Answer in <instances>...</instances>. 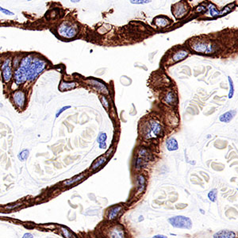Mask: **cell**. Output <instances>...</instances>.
<instances>
[{
  "label": "cell",
  "instance_id": "obj_24",
  "mask_svg": "<svg viewBox=\"0 0 238 238\" xmlns=\"http://www.w3.org/2000/svg\"><path fill=\"white\" fill-rule=\"evenodd\" d=\"M84 176H85V175L82 174V175H79V176H76V177L73 178V179H70V180H66L65 182H63V184L65 185V186H68V187H69V186H71V185L74 184L75 182H79L82 179H84Z\"/></svg>",
  "mask_w": 238,
  "mask_h": 238
},
{
  "label": "cell",
  "instance_id": "obj_9",
  "mask_svg": "<svg viewBox=\"0 0 238 238\" xmlns=\"http://www.w3.org/2000/svg\"><path fill=\"white\" fill-rule=\"evenodd\" d=\"M137 157L141 159L145 164H148V163L151 161L154 157H153L152 152L149 149L145 147H141L137 150Z\"/></svg>",
  "mask_w": 238,
  "mask_h": 238
},
{
  "label": "cell",
  "instance_id": "obj_23",
  "mask_svg": "<svg viewBox=\"0 0 238 238\" xmlns=\"http://www.w3.org/2000/svg\"><path fill=\"white\" fill-rule=\"evenodd\" d=\"M106 161H107V157H104V156H102V157L98 158V159L94 161V164H93L92 166H91V169L92 170L98 169L99 167H101L102 165L103 164H105Z\"/></svg>",
  "mask_w": 238,
  "mask_h": 238
},
{
  "label": "cell",
  "instance_id": "obj_34",
  "mask_svg": "<svg viewBox=\"0 0 238 238\" xmlns=\"http://www.w3.org/2000/svg\"><path fill=\"white\" fill-rule=\"evenodd\" d=\"M22 238H33V235L30 233H25Z\"/></svg>",
  "mask_w": 238,
  "mask_h": 238
},
{
  "label": "cell",
  "instance_id": "obj_8",
  "mask_svg": "<svg viewBox=\"0 0 238 238\" xmlns=\"http://www.w3.org/2000/svg\"><path fill=\"white\" fill-rule=\"evenodd\" d=\"M12 99L14 103L15 104L16 106L20 108L23 109L25 105V101H26V98H25V92L22 91H16L12 95Z\"/></svg>",
  "mask_w": 238,
  "mask_h": 238
},
{
  "label": "cell",
  "instance_id": "obj_12",
  "mask_svg": "<svg viewBox=\"0 0 238 238\" xmlns=\"http://www.w3.org/2000/svg\"><path fill=\"white\" fill-rule=\"evenodd\" d=\"M187 7L186 4L183 3H178L174 6V9H172V12L176 18H181L185 15L187 13Z\"/></svg>",
  "mask_w": 238,
  "mask_h": 238
},
{
  "label": "cell",
  "instance_id": "obj_10",
  "mask_svg": "<svg viewBox=\"0 0 238 238\" xmlns=\"http://www.w3.org/2000/svg\"><path fill=\"white\" fill-rule=\"evenodd\" d=\"M122 209H123V207L121 205H116L110 207L107 211V218L109 221H113L117 219L119 214L122 213Z\"/></svg>",
  "mask_w": 238,
  "mask_h": 238
},
{
  "label": "cell",
  "instance_id": "obj_3",
  "mask_svg": "<svg viewBox=\"0 0 238 238\" xmlns=\"http://www.w3.org/2000/svg\"><path fill=\"white\" fill-rule=\"evenodd\" d=\"M168 222L171 226L178 229H190L192 228L193 222L190 218L186 216L177 215L168 218Z\"/></svg>",
  "mask_w": 238,
  "mask_h": 238
},
{
  "label": "cell",
  "instance_id": "obj_32",
  "mask_svg": "<svg viewBox=\"0 0 238 238\" xmlns=\"http://www.w3.org/2000/svg\"><path fill=\"white\" fill-rule=\"evenodd\" d=\"M133 4H145V3H150L151 1H147V0H136V1H130Z\"/></svg>",
  "mask_w": 238,
  "mask_h": 238
},
{
  "label": "cell",
  "instance_id": "obj_16",
  "mask_svg": "<svg viewBox=\"0 0 238 238\" xmlns=\"http://www.w3.org/2000/svg\"><path fill=\"white\" fill-rule=\"evenodd\" d=\"M188 50L186 49H180V50L176 51L175 53H174L172 56V61L173 63H175V62H178V61H182L183 59L186 58L187 56H188Z\"/></svg>",
  "mask_w": 238,
  "mask_h": 238
},
{
  "label": "cell",
  "instance_id": "obj_17",
  "mask_svg": "<svg viewBox=\"0 0 238 238\" xmlns=\"http://www.w3.org/2000/svg\"><path fill=\"white\" fill-rule=\"evenodd\" d=\"M236 233L231 230H220L213 235V238H236Z\"/></svg>",
  "mask_w": 238,
  "mask_h": 238
},
{
  "label": "cell",
  "instance_id": "obj_19",
  "mask_svg": "<svg viewBox=\"0 0 238 238\" xmlns=\"http://www.w3.org/2000/svg\"><path fill=\"white\" fill-rule=\"evenodd\" d=\"M166 147L167 149L170 152L172 151H176L179 149V144H178L177 141L174 137H170L166 141Z\"/></svg>",
  "mask_w": 238,
  "mask_h": 238
},
{
  "label": "cell",
  "instance_id": "obj_26",
  "mask_svg": "<svg viewBox=\"0 0 238 238\" xmlns=\"http://www.w3.org/2000/svg\"><path fill=\"white\" fill-rule=\"evenodd\" d=\"M217 195H218V190L216 189H212L211 190H210V192L208 193V198L210 202L212 203H215L217 201Z\"/></svg>",
  "mask_w": 238,
  "mask_h": 238
},
{
  "label": "cell",
  "instance_id": "obj_37",
  "mask_svg": "<svg viewBox=\"0 0 238 238\" xmlns=\"http://www.w3.org/2000/svg\"><path fill=\"white\" fill-rule=\"evenodd\" d=\"M199 210H200V212L203 213V214H205V212H204V210H203V209H199Z\"/></svg>",
  "mask_w": 238,
  "mask_h": 238
},
{
  "label": "cell",
  "instance_id": "obj_2",
  "mask_svg": "<svg viewBox=\"0 0 238 238\" xmlns=\"http://www.w3.org/2000/svg\"><path fill=\"white\" fill-rule=\"evenodd\" d=\"M47 63L45 61L39 58H34L28 68L24 69L27 74V80L33 81L45 69ZM22 68V67H21Z\"/></svg>",
  "mask_w": 238,
  "mask_h": 238
},
{
  "label": "cell",
  "instance_id": "obj_38",
  "mask_svg": "<svg viewBox=\"0 0 238 238\" xmlns=\"http://www.w3.org/2000/svg\"><path fill=\"white\" fill-rule=\"evenodd\" d=\"M237 191H238V189H237Z\"/></svg>",
  "mask_w": 238,
  "mask_h": 238
},
{
  "label": "cell",
  "instance_id": "obj_13",
  "mask_svg": "<svg viewBox=\"0 0 238 238\" xmlns=\"http://www.w3.org/2000/svg\"><path fill=\"white\" fill-rule=\"evenodd\" d=\"M14 79L17 84H22L27 80V74L23 68L19 67L14 72Z\"/></svg>",
  "mask_w": 238,
  "mask_h": 238
},
{
  "label": "cell",
  "instance_id": "obj_5",
  "mask_svg": "<svg viewBox=\"0 0 238 238\" xmlns=\"http://www.w3.org/2000/svg\"><path fill=\"white\" fill-rule=\"evenodd\" d=\"M190 48H192V50L199 53L210 54L214 53L215 51V46L213 44L203 41H197L193 42Z\"/></svg>",
  "mask_w": 238,
  "mask_h": 238
},
{
  "label": "cell",
  "instance_id": "obj_27",
  "mask_svg": "<svg viewBox=\"0 0 238 238\" xmlns=\"http://www.w3.org/2000/svg\"><path fill=\"white\" fill-rule=\"evenodd\" d=\"M228 81L229 84V99H232L234 94V84H233V79H231L230 76H228Z\"/></svg>",
  "mask_w": 238,
  "mask_h": 238
},
{
  "label": "cell",
  "instance_id": "obj_15",
  "mask_svg": "<svg viewBox=\"0 0 238 238\" xmlns=\"http://www.w3.org/2000/svg\"><path fill=\"white\" fill-rule=\"evenodd\" d=\"M163 102L168 106H175L177 102V97L174 91H168L163 98Z\"/></svg>",
  "mask_w": 238,
  "mask_h": 238
},
{
  "label": "cell",
  "instance_id": "obj_35",
  "mask_svg": "<svg viewBox=\"0 0 238 238\" xmlns=\"http://www.w3.org/2000/svg\"><path fill=\"white\" fill-rule=\"evenodd\" d=\"M99 147L101 149H104L107 148V143L104 142V143H101V144H99Z\"/></svg>",
  "mask_w": 238,
  "mask_h": 238
},
{
  "label": "cell",
  "instance_id": "obj_31",
  "mask_svg": "<svg viewBox=\"0 0 238 238\" xmlns=\"http://www.w3.org/2000/svg\"><path fill=\"white\" fill-rule=\"evenodd\" d=\"M69 108H71L70 106H66V107H62V108H61V109L59 110L58 111H57V113H56V118H58V117L60 116V115H61V114H62L63 111H65L66 110L69 109Z\"/></svg>",
  "mask_w": 238,
  "mask_h": 238
},
{
  "label": "cell",
  "instance_id": "obj_14",
  "mask_svg": "<svg viewBox=\"0 0 238 238\" xmlns=\"http://www.w3.org/2000/svg\"><path fill=\"white\" fill-rule=\"evenodd\" d=\"M147 180L143 174H140L137 176V190L138 194H141L146 189Z\"/></svg>",
  "mask_w": 238,
  "mask_h": 238
},
{
  "label": "cell",
  "instance_id": "obj_18",
  "mask_svg": "<svg viewBox=\"0 0 238 238\" xmlns=\"http://www.w3.org/2000/svg\"><path fill=\"white\" fill-rule=\"evenodd\" d=\"M237 114L236 110H229V111L226 112L225 114H221L219 118V120H220L221 122H225V123H229L230 122L231 120L234 118V116Z\"/></svg>",
  "mask_w": 238,
  "mask_h": 238
},
{
  "label": "cell",
  "instance_id": "obj_36",
  "mask_svg": "<svg viewBox=\"0 0 238 238\" xmlns=\"http://www.w3.org/2000/svg\"><path fill=\"white\" fill-rule=\"evenodd\" d=\"M152 238H168V237L164 235H162V234H157V235L153 236Z\"/></svg>",
  "mask_w": 238,
  "mask_h": 238
},
{
  "label": "cell",
  "instance_id": "obj_6",
  "mask_svg": "<svg viewBox=\"0 0 238 238\" xmlns=\"http://www.w3.org/2000/svg\"><path fill=\"white\" fill-rule=\"evenodd\" d=\"M105 238H125V233L124 228L121 225L114 224L108 226L105 229L104 233Z\"/></svg>",
  "mask_w": 238,
  "mask_h": 238
},
{
  "label": "cell",
  "instance_id": "obj_29",
  "mask_svg": "<svg viewBox=\"0 0 238 238\" xmlns=\"http://www.w3.org/2000/svg\"><path fill=\"white\" fill-rule=\"evenodd\" d=\"M100 100H101V102L102 103V105H103V107L106 108L107 110H108L110 108V103L109 102H108V100H107V99L106 98V96H104V95H102L101 97H100Z\"/></svg>",
  "mask_w": 238,
  "mask_h": 238
},
{
  "label": "cell",
  "instance_id": "obj_11",
  "mask_svg": "<svg viewBox=\"0 0 238 238\" xmlns=\"http://www.w3.org/2000/svg\"><path fill=\"white\" fill-rule=\"evenodd\" d=\"M88 82L91 86L94 87V88L99 92H102V93H104V94H109L108 87L103 83H102V82H100L99 80H97V79H88Z\"/></svg>",
  "mask_w": 238,
  "mask_h": 238
},
{
  "label": "cell",
  "instance_id": "obj_20",
  "mask_svg": "<svg viewBox=\"0 0 238 238\" xmlns=\"http://www.w3.org/2000/svg\"><path fill=\"white\" fill-rule=\"evenodd\" d=\"M170 24V20L168 18H164V17H157L155 19V25H157L158 28H164Z\"/></svg>",
  "mask_w": 238,
  "mask_h": 238
},
{
  "label": "cell",
  "instance_id": "obj_4",
  "mask_svg": "<svg viewBox=\"0 0 238 238\" xmlns=\"http://www.w3.org/2000/svg\"><path fill=\"white\" fill-rule=\"evenodd\" d=\"M58 34L66 39H71L75 38L78 33V28L76 25L70 22L62 23L57 30Z\"/></svg>",
  "mask_w": 238,
  "mask_h": 238
},
{
  "label": "cell",
  "instance_id": "obj_22",
  "mask_svg": "<svg viewBox=\"0 0 238 238\" xmlns=\"http://www.w3.org/2000/svg\"><path fill=\"white\" fill-rule=\"evenodd\" d=\"M226 12H228V11H221V12H219L218 10H217V9L215 8V6L213 5V4H210L208 7V14H210V17H216V16H219V15H222L224 14Z\"/></svg>",
  "mask_w": 238,
  "mask_h": 238
},
{
  "label": "cell",
  "instance_id": "obj_30",
  "mask_svg": "<svg viewBox=\"0 0 238 238\" xmlns=\"http://www.w3.org/2000/svg\"><path fill=\"white\" fill-rule=\"evenodd\" d=\"M61 232L63 233V237L65 238H72V234L71 233L69 232V230H68V229L64 228V227H61Z\"/></svg>",
  "mask_w": 238,
  "mask_h": 238
},
{
  "label": "cell",
  "instance_id": "obj_7",
  "mask_svg": "<svg viewBox=\"0 0 238 238\" xmlns=\"http://www.w3.org/2000/svg\"><path fill=\"white\" fill-rule=\"evenodd\" d=\"M1 71H2V77H3V81L5 83H9L11 80L13 76L11 59L10 57L4 60V61L2 63Z\"/></svg>",
  "mask_w": 238,
  "mask_h": 238
},
{
  "label": "cell",
  "instance_id": "obj_21",
  "mask_svg": "<svg viewBox=\"0 0 238 238\" xmlns=\"http://www.w3.org/2000/svg\"><path fill=\"white\" fill-rule=\"evenodd\" d=\"M77 86V84L76 82H63L62 81L61 83V85L59 87V88L61 91H65L71 90V89L75 88Z\"/></svg>",
  "mask_w": 238,
  "mask_h": 238
},
{
  "label": "cell",
  "instance_id": "obj_33",
  "mask_svg": "<svg viewBox=\"0 0 238 238\" xmlns=\"http://www.w3.org/2000/svg\"><path fill=\"white\" fill-rule=\"evenodd\" d=\"M0 10H1V12L4 13V14H8V15H14V14L12 12H10V10H5V9H3V8H0Z\"/></svg>",
  "mask_w": 238,
  "mask_h": 238
},
{
  "label": "cell",
  "instance_id": "obj_1",
  "mask_svg": "<svg viewBox=\"0 0 238 238\" xmlns=\"http://www.w3.org/2000/svg\"><path fill=\"white\" fill-rule=\"evenodd\" d=\"M141 134L146 141L157 140L164 135V129L158 120L150 118L141 124Z\"/></svg>",
  "mask_w": 238,
  "mask_h": 238
},
{
  "label": "cell",
  "instance_id": "obj_28",
  "mask_svg": "<svg viewBox=\"0 0 238 238\" xmlns=\"http://www.w3.org/2000/svg\"><path fill=\"white\" fill-rule=\"evenodd\" d=\"M107 133H100L99 134V136H98V137H97V142L99 143V144H101V143H104V142H106V141H107Z\"/></svg>",
  "mask_w": 238,
  "mask_h": 238
},
{
  "label": "cell",
  "instance_id": "obj_25",
  "mask_svg": "<svg viewBox=\"0 0 238 238\" xmlns=\"http://www.w3.org/2000/svg\"><path fill=\"white\" fill-rule=\"evenodd\" d=\"M29 155H30V152H29L28 149L22 150V152H20L18 153V160L23 162V161H25V160H26L28 159Z\"/></svg>",
  "mask_w": 238,
  "mask_h": 238
}]
</instances>
